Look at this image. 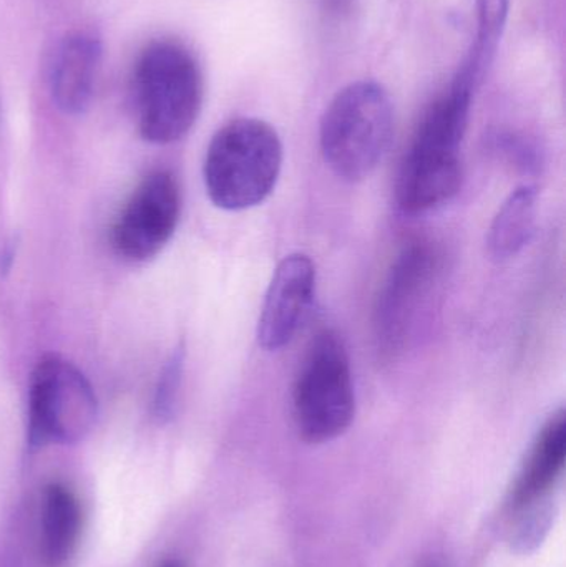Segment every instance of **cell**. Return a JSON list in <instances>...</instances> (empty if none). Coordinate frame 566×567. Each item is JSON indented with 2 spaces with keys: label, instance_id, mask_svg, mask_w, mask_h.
I'll list each match as a JSON object with an SVG mask.
<instances>
[{
  "label": "cell",
  "instance_id": "cell-1",
  "mask_svg": "<svg viewBox=\"0 0 566 567\" xmlns=\"http://www.w3.org/2000/svg\"><path fill=\"white\" fill-rule=\"evenodd\" d=\"M472 102L474 95L449 86L425 113L399 168L395 199L402 212H431L457 195Z\"/></svg>",
  "mask_w": 566,
  "mask_h": 567
},
{
  "label": "cell",
  "instance_id": "cell-2",
  "mask_svg": "<svg viewBox=\"0 0 566 567\" xmlns=\"http://www.w3.org/2000/svg\"><path fill=\"white\" fill-rule=\"evenodd\" d=\"M203 92L202 66L185 43L175 39L146 43L132 76L140 135L155 145L182 140L198 120Z\"/></svg>",
  "mask_w": 566,
  "mask_h": 567
},
{
  "label": "cell",
  "instance_id": "cell-3",
  "mask_svg": "<svg viewBox=\"0 0 566 567\" xmlns=\"http://www.w3.org/2000/svg\"><path fill=\"white\" fill-rule=\"evenodd\" d=\"M282 142L269 123L236 118L216 132L206 150V193L216 208L245 212L266 202L282 168Z\"/></svg>",
  "mask_w": 566,
  "mask_h": 567
},
{
  "label": "cell",
  "instance_id": "cell-4",
  "mask_svg": "<svg viewBox=\"0 0 566 567\" xmlns=\"http://www.w3.org/2000/svg\"><path fill=\"white\" fill-rule=\"evenodd\" d=\"M394 132L388 90L374 80L349 83L336 93L322 115V158L338 178L361 182L382 162Z\"/></svg>",
  "mask_w": 566,
  "mask_h": 567
},
{
  "label": "cell",
  "instance_id": "cell-5",
  "mask_svg": "<svg viewBox=\"0 0 566 567\" xmlns=\"http://www.w3.org/2000/svg\"><path fill=\"white\" fill-rule=\"evenodd\" d=\"M356 415L351 362L344 342L322 330L309 343L292 386V419L299 439L311 445L348 432Z\"/></svg>",
  "mask_w": 566,
  "mask_h": 567
},
{
  "label": "cell",
  "instance_id": "cell-6",
  "mask_svg": "<svg viewBox=\"0 0 566 567\" xmlns=\"http://www.w3.org/2000/svg\"><path fill=\"white\" fill-rule=\"evenodd\" d=\"M442 278V256L432 243H409L395 259L374 309V339L382 359L402 355L431 316Z\"/></svg>",
  "mask_w": 566,
  "mask_h": 567
},
{
  "label": "cell",
  "instance_id": "cell-7",
  "mask_svg": "<svg viewBox=\"0 0 566 567\" xmlns=\"http://www.w3.org/2000/svg\"><path fill=\"white\" fill-rule=\"evenodd\" d=\"M99 413L93 386L62 357L47 355L30 379L27 442L32 450L73 445L92 432Z\"/></svg>",
  "mask_w": 566,
  "mask_h": 567
},
{
  "label": "cell",
  "instance_id": "cell-8",
  "mask_svg": "<svg viewBox=\"0 0 566 567\" xmlns=\"http://www.w3.org/2000/svg\"><path fill=\"white\" fill-rule=\"evenodd\" d=\"M182 215L176 176L156 169L142 179L123 206L112 229V245L126 261L155 258L175 235Z\"/></svg>",
  "mask_w": 566,
  "mask_h": 567
},
{
  "label": "cell",
  "instance_id": "cell-9",
  "mask_svg": "<svg viewBox=\"0 0 566 567\" xmlns=\"http://www.w3.org/2000/svg\"><path fill=\"white\" fill-rule=\"evenodd\" d=\"M316 292V266L302 252L286 256L269 282L258 320L259 347L276 352L295 339Z\"/></svg>",
  "mask_w": 566,
  "mask_h": 567
},
{
  "label": "cell",
  "instance_id": "cell-10",
  "mask_svg": "<svg viewBox=\"0 0 566 567\" xmlns=\"http://www.w3.org/2000/svg\"><path fill=\"white\" fill-rule=\"evenodd\" d=\"M102 39L93 30L66 33L50 63V93L65 115H80L89 109L102 63Z\"/></svg>",
  "mask_w": 566,
  "mask_h": 567
},
{
  "label": "cell",
  "instance_id": "cell-11",
  "mask_svg": "<svg viewBox=\"0 0 566 567\" xmlns=\"http://www.w3.org/2000/svg\"><path fill=\"white\" fill-rule=\"evenodd\" d=\"M565 460L566 413L560 409L542 426L512 485L507 499L511 518L550 503L548 495L564 473Z\"/></svg>",
  "mask_w": 566,
  "mask_h": 567
},
{
  "label": "cell",
  "instance_id": "cell-12",
  "mask_svg": "<svg viewBox=\"0 0 566 567\" xmlns=\"http://www.w3.org/2000/svg\"><path fill=\"white\" fill-rule=\"evenodd\" d=\"M83 512L72 489L60 483L47 486L40 505V558L47 567H62L79 546Z\"/></svg>",
  "mask_w": 566,
  "mask_h": 567
},
{
  "label": "cell",
  "instance_id": "cell-13",
  "mask_svg": "<svg viewBox=\"0 0 566 567\" xmlns=\"http://www.w3.org/2000/svg\"><path fill=\"white\" fill-rule=\"evenodd\" d=\"M477 30L462 60L451 85L464 92L475 93L481 89L497 56L498 45L507 27L511 0H477Z\"/></svg>",
  "mask_w": 566,
  "mask_h": 567
},
{
  "label": "cell",
  "instance_id": "cell-14",
  "mask_svg": "<svg viewBox=\"0 0 566 567\" xmlns=\"http://www.w3.org/2000/svg\"><path fill=\"white\" fill-rule=\"evenodd\" d=\"M537 202L538 189L534 185L518 186L505 199L487 235L488 255L495 261L515 258L532 241L537 223Z\"/></svg>",
  "mask_w": 566,
  "mask_h": 567
},
{
  "label": "cell",
  "instance_id": "cell-15",
  "mask_svg": "<svg viewBox=\"0 0 566 567\" xmlns=\"http://www.w3.org/2000/svg\"><path fill=\"white\" fill-rule=\"evenodd\" d=\"M183 369H185V349L178 347L163 367L162 375L156 383L152 410L158 422H168L175 413L179 389H182Z\"/></svg>",
  "mask_w": 566,
  "mask_h": 567
},
{
  "label": "cell",
  "instance_id": "cell-16",
  "mask_svg": "<svg viewBox=\"0 0 566 567\" xmlns=\"http://www.w3.org/2000/svg\"><path fill=\"white\" fill-rule=\"evenodd\" d=\"M159 567H186L185 563L178 561V559H169V561L163 563Z\"/></svg>",
  "mask_w": 566,
  "mask_h": 567
},
{
  "label": "cell",
  "instance_id": "cell-17",
  "mask_svg": "<svg viewBox=\"0 0 566 567\" xmlns=\"http://www.w3.org/2000/svg\"><path fill=\"white\" fill-rule=\"evenodd\" d=\"M424 567H439V566H435V565H429V566H424Z\"/></svg>",
  "mask_w": 566,
  "mask_h": 567
}]
</instances>
